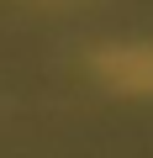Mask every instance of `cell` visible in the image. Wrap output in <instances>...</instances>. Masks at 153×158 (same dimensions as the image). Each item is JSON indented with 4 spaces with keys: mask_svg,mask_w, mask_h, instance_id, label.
<instances>
[{
    "mask_svg": "<svg viewBox=\"0 0 153 158\" xmlns=\"http://www.w3.org/2000/svg\"><path fill=\"white\" fill-rule=\"evenodd\" d=\"M100 85L121 90V95H153V42H132V48H100L95 58Z\"/></svg>",
    "mask_w": 153,
    "mask_h": 158,
    "instance_id": "cell-1",
    "label": "cell"
},
{
    "mask_svg": "<svg viewBox=\"0 0 153 158\" xmlns=\"http://www.w3.org/2000/svg\"><path fill=\"white\" fill-rule=\"evenodd\" d=\"M48 6H58V0H48Z\"/></svg>",
    "mask_w": 153,
    "mask_h": 158,
    "instance_id": "cell-2",
    "label": "cell"
}]
</instances>
